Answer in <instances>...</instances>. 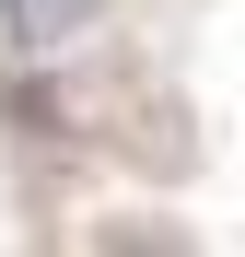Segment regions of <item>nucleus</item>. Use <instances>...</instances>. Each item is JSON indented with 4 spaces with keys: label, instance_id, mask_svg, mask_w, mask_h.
I'll use <instances>...</instances> for the list:
<instances>
[{
    "label": "nucleus",
    "instance_id": "obj_1",
    "mask_svg": "<svg viewBox=\"0 0 245 257\" xmlns=\"http://www.w3.org/2000/svg\"><path fill=\"white\" fill-rule=\"evenodd\" d=\"M105 0H0V47L12 59H70L82 35H94Z\"/></svg>",
    "mask_w": 245,
    "mask_h": 257
}]
</instances>
